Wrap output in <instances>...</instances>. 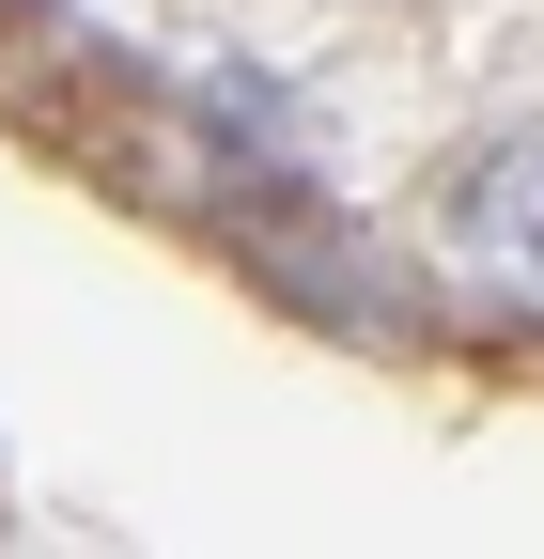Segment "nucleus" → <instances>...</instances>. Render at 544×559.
Wrapping results in <instances>:
<instances>
[{"mask_svg":"<svg viewBox=\"0 0 544 559\" xmlns=\"http://www.w3.org/2000/svg\"><path fill=\"white\" fill-rule=\"evenodd\" d=\"M436 218H451V249H483L498 280H529V296H544V124L498 140V156H466Z\"/></svg>","mask_w":544,"mask_h":559,"instance_id":"1","label":"nucleus"}]
</instances>
